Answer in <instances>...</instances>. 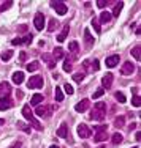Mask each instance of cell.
I'll list each match as a JSON object with an SVG mask.
<instances>
[{
  "label": "cell",
  "instance_id": "obj_4",
  "mask_svg": "<svg viewBox=\"0 0 141 148\" xmlns=\"http://www.w3.org/2000/svg\"><path fill=\"white\" fill-rule=\"evenodd\" d=\"M49 5H51V8H54L60 16L67 14V11H68V8H67V5H65L63 2H51Z\"/></svg>",
  "mask_w": 141,
  "mask_h": 148
},
{
  "label": "cell",
  "instance_id": "obj_37",
  "mask_svg": "<svg viewBox=\"0 0 141 148\" xmlns=\"http://www.w3.org/2000/svg\"><path fill=\"white\" fill-rule=\"evenodd\" d=\"M63 90H65L67 95H73V93H75V88H73L70 84H65V85H63Z\"/></svg>",
  "mask_w": 141,
  "mask_h": 148
},
{
  "label": "cell",
  "instance_id": "obj_26",
  "mask_svg": "<svg viewBox=\"0 0 141 148\" xmlns=\"http://www.w3.org/2000/svg\"><path fill=\"white\" fill-rule=\"evenodd\" d=\"M41 101H43V96H41L40 93H37V95H33V96H32V101H30V103H32V106H38Z\"/></svg>",
  "mask_w": 141,
  "mask_h": 148
},
{
  "label": "cell",
  "instance_id": "obj_27",
  "mask_svg": "<svg viewBox=\"0 0 141 148\" xmlns=\"http://www.w3.org/2000/svg\"><path fill=\"white\" fill-rule=\"evenodd\" d=\"M13 57V51L10 49V51H5V52H2V55H0V58H2V62H8L10 58Z\"/></svg>",
  "mask_w": 141,
  "mask_h": 148
},
{
  "label": "cell",
  "instance_id": "obj_50",
  "mask_svg": "<svg viewBox=\"0 0 141 148\" xmlns=\"http://www.w3.org/2000/svg\"><path fill=\"white\" fill-rule=\"evenodd\" d=\"M49 148H59L57 145H51V147H49Z\"/></svg>",
  "mask_w": 141,
  "mask_h": 148
},
{
  "label": "cell",
  "instance_id": "obj_44",
  "mask_svg": "<svg viewBox=\"0 0 141 148\" xmlns=\"http://www.w3.org/2000/svg\"><path fill=\"white\" fill-rule=\"evenodd\" d=\"M95 131H101V129H106L108 131V125H100V126H95Z\"/></svg>",
  "mask_w": 141,
  "mask_h": 148
},
{
  "label": "cell",
  "instance_id": "obj_8",
  "mask_svg": "<svg viewBox=\"0 0 141 148\" xmlns=\"http://www.w3.org/2000/svg\"><path fill=\"white\" fill-rule=\"evenodd\" d=\"M119 60H121V57H119L117 54L111 55V57H106V60H105V65H106L108 68H114V66H117Z\"/></svg>",
  "mask_w": 141,
  "mask_h": 148
},
{
  "label": "cell",
  "instance_id": "obj_22",
  "mask_svg": "<svg viewBox=\"0 0 141 148\" xmlns=\"http://www.w3.org/2000/svg\"><path fill=\"white\" fill-rule=\"evenodd\" d=\"M122 8H124V3H122V2H119V3H116V6H114V10H113V16H114V17H117L119 14H121V11H122Z\"/></svg>",
  "mask_w": 141,
  "mask_h": 148
},
{
  "label": "cell",
  "instance_id": "obj_41",
  "mask_svg": "<svg viewBox=\"0 0 141 148\" xmlns=\"http://www.w3.org/2000/svg\"><path fill=\"white\" fill-rule=\"evenodd\" d=\"M17 126H19V128L21 129H24V131H26V132H30V128H29V126H26V125H24V123H17Z\"/></svg>",
  "mask_w": 141,
  "mask_h": 148
},
{
  "label": "cell",
  "instance_id": "obj_30",
  "mask_svg": "<svg viewBox=\"0 0 141 148\" xmlns=\"http://www.w3.org/2000/svg\"><path fill=\"white\" fill-rule=\"evenodd\" d=\"M114 98H116V99H117L121 104H124L125 101H127V99H125V95L122 93V91H116V93H114Z\"/></svg>",
  "mask_w": 141,
  "mask_h": 148
},
{
  "label": "cell",
  "instance_id": "obj_3",
  "mask_svg": "<svg viewBox=\"0 0 141 148\" xmlns=\"http://www.w3.org/2000/svg\"><path fill=\"white\" fill-rule=\"evenodd\" d=\"M27 87L32 90V88H41L43 87V77L41 76H32L27 82Z\"/></svg>",
  "mask_w": 141,
  "mask_h": 148
},
{
  "label": "cell",
  "instance_id": "obj_53",
  "mask_svg": "<svg viewBox=\"0 0 141 148\" xmlns=\"http://www.w3.org/2000/svg\"><path fill=\"white\" fill-rule=\"evenodd\" d=\"M101 148H103V147H101Z\"/></svg>",
  "mask_w": 141,
  "mask_h": 148
},
{
  "label": "cell",
  "instance_id": "obj_6",
  "mask_svg": "<svg viewBox=\"0 0 141 148\" xmlns=\"http://www.w3.org/2000/svg\"><path fill=\"white\" fill-rule=\"evenodd\" d=\"M78 136L81 137V139H87V137H90V129L87 125H84V123H81V125H78Z\"/></svg>",
  "mask_w": 141,
  "mask_h": 148
},
{
  "label": "cell",
  "instance_id": "obj_52",
  "mask_svg": "<svg viewBox=\"0 0 141 148\" xmlns=\"http://www.w3.org/2000/svg\"><path fill=\"white\" fill-rule=\"evenodd\" d=\"M133 148H138V147H133Z\"/></svg>",
  "mask_w": 141,
  "mask_h": 148
},
{
  "label": "cell",
  "instance_id": "obj_46",
  "mask_svg": "<svg viewBox=\"0 0 141 148\" xmlns=\"http://www.w3.org/2000/svg\"><path fill=\"white\" fill-rule=\"evenodd\" d=\"M16 96H17V98H24V93H22L21 90H17V91H16Z\"/></svg>",
  "mask_w": 141,
  "mask_h": 148
},
{
  "label": "cell",
  "instance_id": "obj_21",
  "mask_svg": "<svg viewBox=\"0 0 141 148\" xmlns=\"http://www.w3.org/2000/svg\"><path fill=\"white\" fill-rule=\"evenodd\" d=\"M111 21V13L110 11H103L101 13V16H100V22L101 24H108Z\"/></svg>",
  "mask_w": 141,
  "mask_h": 148
},
{
  "label": "cell",
  "instance_id": "obj_25",
  "mask_svg": "<svg viewBox=\"0 0 141 148\" xmlns=\"http://www.w3.org/2000/svg\"><path fill=\"white\" fill-rule=\"evenodd\" d=\"M52 57H54L56 60L63 58V51H62V47H56V49H54V52H52Z\"/></svg>",
  "mask_w": 141,
  "mask_h": 148
},
{
  "label": "cell",
  "instance_id": "obj_24",
  "mask_svg": "<svg viewBox=\"0 0 141 148\" xmlns=\"http://www.w3.org/2000/svg\"><path fill=\"white\" fill-rule=\"evenodd\" d=\"M35 114L38 115V117H44V115H48V107H43V106H38L37 110H35Z\"/></svg>",
  "mask_w": 141,
  "mask_h": 148
},
{
  "label": "cell",
  "instance_id": "obj_18",
  "mask_svg": "<svg viewBox=\"0 0 141 148\" xmlns=\"http://www.w3.org/2000/svg\"><path fill=\"white\" fill-rule=\"evenodd\" d=\"M84 40H86V43H87V47H90V46L95 43V38L90 35V32L87 29H84Z\"/></svg>",
  "mask_w": 141,
  "mask_h": 148
},
{
  "label": "cell",
  "instance_id": "obj_19",
  "mask_svg": "<svg viewBox=\"0 0 141 148\" xmlns=\"http://www.w3.org/2000/svg\"><path fill=\"white\" fill-rule=\"evenodd\" d=\"M41 58H43L44 60V62H48V66H49V68H54V66H56V60L54 58H52L51 57V55H49V54H43V55H41Z\"/></svg>",
  "mask_w": 141,
  "mask_h": 148
},
{
  "label": "cell",
  "instance_id": "obj_45",
  "mask_svg": "<svg viewBox=\"0 0 141 148\" xmlns=\"http://www.w3.org/2000/svg\"><path fill=\"white\" fill-rule=\"evenodd\" d=\"M19 58H21V60H22V62H24V60L27 58V54H26V52H21V54H19Z\"/></svg>",
  "mask_w": 141,
  "mask_h": 148
},
{
  "label": "cell",
  "instance_id": "obj_10",
  "mask_svg": "<svg viewBox=\"0 0 141 148\" xmlns=\"http://www.w3.org/2000/svg\"><path fill=\"white\" fill-rule=\"evenodd\" d=\"M89 106H90L89 99H83V101H79V103L75 106V110L76 112H86L87 109H89Z\"/></svg>",
  "mask_w": 141,
  "mask_h": 148
},
{
  "label": "cell",
  "instance_id": "obj_33",
  "mask_svg": "<svg viewBox=\"0 0 141 148\" xmlns=\"http://www.w3.org/2000/svg\"><path fill=\"white\" fill-rule=\"evenodd\" d=\"M57 21L56 19H49V25H48V32H54L56 30V27H57Z\"/></svg>",
  "mask_w": 141,
  "mask_h": 148
},
{
  "label": "cell",
  "instance_id": "obj_32",
  "mask_svg": "<svg viewBox=\"0 0 141 148\" xmlns=\"http://www.w3.org/2000/svg\"><path fill=\"white\" fill-rule=\"evenodd\" d=\"M40 68V63L38 62H32V63H29V65H27V71H37V69Z\"/></svg>",
  "mask_w": 141,
  "mask_h": 148
},
{
  "label": "cell",
  "instance_id": "obj_23",
  "mask_svg": "<svg viewBox=\"0 0 141 148\" xmlns=\"http://www.w3.org/2000/svg\"><path fill=\"white\" fill-rule=\"evenodd\" d=\"M54 95H56V101H57V103H62V101H63V91H62L60 87H57V88H56Z\"/></svg>",
  "mask_w": 141,
  "mask_h": 148
},
{
  "label": "cell",
  "instance_id": "obj_51",
  "mask_svg": "<svg viewBox=\"0 0 141 148\" xmlns=\"http://www.w3.org/2000/svg\"><path fill=\"white\" fill-rule=\"evenodd\" d=\"M3 123H5V121H3V120H0V125H3Z\"/></svg>",
  "mask_w": 141,
  "mask_h": 148
},
{
  "label": "cell",
  "instance_id": "obj_36",
  "mask_svg": "<svg viewBox=\"0 0 141 148\" xmlns=\"http://www.w3.org/2000/svg\"><path fill=\"white\" fill-rule=\"evenodd\" d=\"M68 49H70L72 52H75V54H76V52H78V49H79V44L76 43V41H72V43H70V46H68Z\"/></svg>",
  "mask_w": 141,
  "mask_h": 148
},
{
  "label": "cell",
  "instance_id": "obj_29",
  "mask_svg": "<svg viewBox=\"0 0 141 148\" xmlns=\"http://www.w3.org/2000/svg\"><path fill=\"white\" fill-rule=\"evenodd\" d=\"M124 123H125V117H116V120H114V126L116 128H122L124 126Z\"/></svg>",
  "mask_w": 141,
  "mask_h": 148
},
{
  "label": "cell",
  "instance_id": "obj_43",
  "mask_svg": "<svg viewBox=\"0 0 141 148\" xmlns=\"http://www.w3.org/2000/svg\"><path fill=\"white\" fill-rule=\"evenodd\" d=\"M92 68L95 69V71L100 69V63H98V60H94V62H92Z\"/></svg>",
  "mask_w": 141,
  "mask_h": 148
},
{
  "label": "cell",
  "instance_id": "obj_49",
  "mask_svg": "<svg viewBox=\"0 0 141 148\" xmlns=\"http://www.w3.org/2000/svg\"><path fill=\"white\" fill-rule=\"evenodd\" d=\"M10 148H21V143L17 142V143H15V145H13V147H10Z\"/></svg>",
  "mask_w": 141,
  "mask_h": 148
},
{
  "label": "cell",
  "instance_id": "obj_47",
  "mask_svg": "<svg viewBox=\"0 0 141 148\" xmlns=\"http://www.w3.org/2000/svg\"><path fill=\"white\" fill-rule=\"evenodd\" d=\"M17 30H19V32H26V30H27V25H21Z\"/></svg>",
  "mask_w": 141,
  "mask_h": 148
},
{
  "label": "cell",
  "instance_id": "obj_15",
  "mask_svg": "<svg viewBox=\"0 0 141 148\" xmlns=\"http://www.w3.org/2000/svg\"><path fill=\"white\" fill-rule=\"evenodd\" d=\"M10 91H11V87H10L8 82H2V84H0V98H3L5 95L8 96Z\"/></svg>",
  "mask_w": 141,
  "mask_h": 148
},
{
  "label": "cell",
  "instance_id": "obj_40",
  "mask_svg": "<svg viewBox=\"0 0 141 148\" xmlns=\"http://www.w3.org/2000/svg\"><path fill=\"white\" fill-rule=\"evenodd\" d=\"M11 5H13V2H3L2 6H0V11H6V10H8Z\"/></svg>",
  "mask_w": 141,
  "mask_h": 148
},
{
  "label": "cell",
  "instance_id": "obj_11",
  "mask_svg": "<svg viewBox=\"0 0 141 148\" xmlns=\"http://www.w3.org/2000/svg\"><path fill=\"white\" fill-rule=\"evenodd\" d=\"M113 80H114V76H113V74H106V76L101 79V88H103V90L110 88L111 84H113Z\"/></svg>",
  "mask_w": 141,
  "mask_h": 148
},
{
  "label": "cell",
  "instance_id": "obj_34",
  "mask_svg": "<svg viewBox=\"0 0 141 148\" xmlns=\"http://www.w3.org/2000/svg\"><path fill=\"white\" fill-rule=\"evenodd\" d=\"M132 55L135 57V60H140L141 58V54H140V46H135L132 49Z\"/></svg>",
  "mask_w": 141,
  "mask_h": 148
},
{
  "label": "cell",
  "instance_id": "obj_20",
  "mask_svg": "<svg viewBox=\"0 0 141 148\" xmlns=\"http://www.w3.org/2000/svg\"><path fill=\"white\" fill-rule=\"evenodd\" d=\"M124 140V137H122V134H119V132H114L113 134V137H111V142L114 143V145H119V143Z\"/></svg>",
  "mask_w": 141,
  "mask_h": 148
},
{
  "label": "cell",
  "instance_id": "obj_31",
  "mask_svg": "<svg viewBox=\"0 0 141 148\" xmlns=\"http://www.w3.org/2000/svg\"><path fill=\"white\" fill-rule=\"evenodd\" d=\"M63 71H65V73L72 71V62H70V57H67L65 62H63Z\"/></svg>",
  "mask_w": 141,
  "mask_h": 148
},
{
  "label": "cell",
  "instance_id": "obj_38",
  "mask_svg": "<svg viewBox=\"0 0 141 148\" xmlns=\"http://www.w3.org/2000/svg\"><path fill=\"white\" fill-rule=\"evenodd\" d=\"M103 95H105V90H103V88H98V90L92 95V98H94V99H98V98H101Z\"/></svg>",
  "mask_w": 141,
  "mask_h": 148
},
{
  "label": "cell",
  "instance_id": "obj_28",
  "mask_svg": "<svg viewBox=\"0 0 141 148\" xmlns=\"http://www.w3.org/2000/svg\"><path fill=\"white\" fill-rule=\"evenodd\" d=\"M132 106H133V107H140V106H141V98H140L138 93L133 95V98H132Z\"/></svg>",
  "mask_w": 141,
  "mask_h": 148
},
{
  "label": "cell",
  "instance_id": "obj_1",
  "mask_svg": "<svg viewBox=\"0 0 141 148\" xmlns=\"http://www.w3.org/2000/svg\"><path fill=\"white\" fill-rule=\"evenodd\" d=\"M105 117H106V104L105 103H95L92 112L89 114V118L95 120V121H101Z\"/></svg>",
  "mask_w": 141,
  "mask_h": 148
},
{
  "label": "cell",
  "instance_id": "obj_9",
  "mask_svg": "<svg viewBox=\"0 0 141 148\" xmlns=\"http://www.w3.org/2000/svg\"><path fill=\"white\" fill-rule=\"evenodd\" d=\"M106 139H108V131H106V129H101V131H95V137H94L95 143H98V142H105Z\"/></svg>",
  "mask_w": 141,
  "mask_h": 148
},
{
  "label": "cell",
  "instance_id": "obj_5",
  "mask_svg": "<svg viewBox=\"0 0 141 148\" xmlns=\"http://www.w3.org/2000/svg\"><path fill=\"white\" fill-rule=\"evenodd\" d=\"M33 25L37 30H43L44 29V14L43 13H37L33 17Z\"/></svg>",
  "mask_w": 141,
  "mask_h": 148
},
{
  "label": "cell",
  "instance_id": "obj_2",
  "mask_svg": "<svg viewBox=\"0 0 141 148\" xmlns=\"http://www.w3.org/2000/svg\"><path fill=\"white\" fill-rule=\"evenodd\" d=\"M22 115H24V118H26V120H29V121L32 123V126H33V128L37 129V131H41V129H43L41 123L35 120L33 114H32V110H30V106H24V107H22Z\"/></svg>",
  "mask_w": 141,
  "mask_h": 148
},
{
  "label": "cell",
  "instance_id": "obj_35",
  "mask_svg": "<svg viewBox=\"0 0 141 148\" xmlns=\"http://www.w3.org/2000/svg\"><path fill=\"white\" fill-rule=\"evenodd\" d=\"M92 27H94V29H95V32H97L98 35L101 33V27H100V24H98V21L95 19V17H94V19H92Z\"/></svg>",
  "mask_w": 141,
  "mask_h": 148
},
{
  "label": "cell",
  "instance_id": "obj_13",
  "mask_svg": "<svg viewBox=\"0 0 141 148\" xmlns=\"http://www.w3.org/2000/svg\"><path fill=\"white\" fill-rule=\"evenodd\" d=\"M11 106H13V103H11V99H10L8 96L0 98V110H6V109H10Z\"/></svg>",
  "mask_w": 141,
  "mask_h": 148
},
{
  "label": "cell",
  "instance_id": "obj_39",
  "mask_svg": "<svg viewBox=\"0 0 141 148\" xmlns=\"http://www.w3.org/2000/svg\"><path fill=\"white\" fill-rule=\"evenodd\" d=\"M83 79H84V74H83V73H76V74H73V80H75V82H81Z\"/></svg>",
  "mask_w": 141,
  "mask_h": 148
},
{
  "label": "cell",
  "instance_id": "obj_7",
  "mask_svg": "<svg viewBox=\"0 0 141 148\" xmlns=\"http://www.w3.org/2000/svg\"><path fill=\"white\" fill-rule=\"evenodd\" d=\"M135 71V66H133L132 62H124V65H122L121 68V73L124 74V76H130V74H133Z\"/></svg>",
  "mask_w": 141,
  "mask_h": 148
},
{
  "label": "cell",
  "instance_id": "obj_14",
  "mask_svg": "<svg viewBox=\"0 0 141 148\" xmlns=\"http://www.w3.org/2000/svg\"><path fill=\"white\" fill-rule=\"evenodd\" d=\"M68 32H70V25H68V24H65V25H63V30L57 35V41H59V43H63V41L67 40V35H68Z\"/></svg>",
  "mask_w": 141,
  "mask_h": 148
},
{
  "label": "cell",
  "instance_id": "obj_17",
  "mask_svg": "<svg viewBox=\"0 0 141 148\" xmlns=\"http://www.w3.org/2000/svg\"><path fill=\"white\" fill-rule=\"evenodd\" d=\"M57 136L62 137V139L68 137V125H67V123H62L60 125V128L57 129Z\"/></svg>",
  "mask_w": 141,
  "mask_h": 148
},
{
  "label": "cell",
  "instance_id": "obj_16",
  "mask_svg": "<svg viewBox=\"0 0 141 148\" xmlns=\"http://www.w3.org/2000/svg\"><path fill=\"white\" fill-rule=\"evenodd\" d=\"M24 79H26V76H24L22 71H16L13 74V82H15L16 85H21V84L24 82Z\"/></svg>",
  "mask_w": 141,
  "mask_h": 148
},
{
  "label": "cell",
  "instance_id": "obj_48",
  "mask_svg": "<svg viewBox=\"0 0 141 148\" xmlns=\"http://www.w3.org/2000/svg\"><path fill=\"white\" fill-rule=\"evenodd\" d=\"M136 140H138V142H140V140H141V132H140V131L136 132Z\"/></svg>",
  "mask_w": 141,
  "mask_h": 148
},
{
  "label": "cell",
  "instance_id": "obj_42",
  "mask_svg": "<svg viewBox=\"0 0 141 148\" xmlns=\"http://www.w3.org/2000/svg\"><path fill=\"white\" fill-rule=\"evenodd\" d=\"M106 5H108L106 0H98V2H97V6H98V8H103V6H106Z\"/></svg>",
  "mask_w": 141,
  "mask_h": 148
},
{
  "label": "cell",
  "instance_id": "obj_12",
  "mask_svg": "<svg viewBox=\"0 0 141 148\" xmlns=\"http://www.w3.org/2000/svg\"><path fill=\"white\" fill-rule=\"evenodd\" d=\"M32 41V35H26V36L22 38H15V40L11 41L13 46H17V44H29Z\"/></svg>",
  "mask_w": 141,
  "mask_h": 148
}]
</instances>
